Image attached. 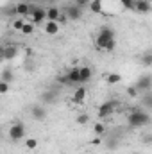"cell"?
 Here are the masks:
<instances>
[{"instance_id":"1","label":"cell","mask_w":152,"mask_h":154,"mask_svg":"<svg viewBox=\"0 0 152 154\" xmlns=\"http://www.w3.org/2000/svg\"><path fill=\"white\" fill-rule=\"evenodd\" d=\"M114 39V31L113 29H109V27H104V29H100L99 32H97V36L93 39V43H95V48L99 50V52H104V48H106V45Z\"/></svg>"},{"instance_id":"2","label":"cell","mask_w":152,"mask_h":154,"mask_svg":"<svg viewBox=\"0 0 152 154\" xmlns=\"http://www.w3.org/2000/svg\"><path fill=\"white\" fill-rule=\"evenodd\" d=\"M149 122H150V115L145 113V111H141V109H134L131 115L127 116V124L131 127H143Z\"/></svg>"},{"instance_id":"3","label":"cell","mask_w":152,"mask_h":154,"mask_svg":"<svg viewBox=\"0 0 152 154\" xmlns=\"http://www.w3.org/2000/svg\"><path fill=\"white\" fill-rule=\"evenodd\" d=\"M7 134H9V138L13 140V142H20V140H23L25 138V134H27V129H25V124L23 122H13L11 125H9V131H7Z\"/></svg>"},{"instance_id":"4","label":"cell","mask_w":152,"mask_h":154,"mask_svg":"<svg viewBox=\"0 0 152 154\" xmlns=\"http://www.w3.org/2000/svg\"><path fill=\"white\" fill-rule=\"evenodd\" d=\"M31 22L34 23V25H39V23H45L47 22V9L45 7H41V5H36V7H32L31 5Z\"/></svg>"},{"instance_id":"5","label":"cell","mask_w":152,"mask_h":154,"mask_svg":"<svg viewBox=\"0 0 152 154\" xmlns=\"http://www.w3.org/2000/svg\"><path fill=\"white\" fill-rule=\"evenodd\" d=\"M116 106H118L116 100H106V102H102V104L99 106V109H97L99 118H108V116H111L114 113V109H116Z\"/></svg>"},{"instance_id":"6","label":"cell","mask_w":152,"mask_h":154,"mask_svg":"<svg viewBox=\"0 0 152 154\" xmlns=\"http://www.w3.org/2000/svg\"><path fill=\"white\" fill-rule=\"evenodd\" d=\"M18 56V47L13 43H7L4 47H0V59L2 61H13Z\"/></svg>"},{"instance_id":"7","label":"cell","mask_w":152,"mask_h":154,"mask_svg":"<svg viewBox=\"0 0 152 154\" xmlns=\"http://www.w3.org/2000/svg\"><path fill=\"white\" fill-rule=\"evenodd\" d=\"M86 99H88V90H86L84 86L75 88V91H74V95H72V102L77 104V106H82V104L86 102Z\"/></svg>"},{"instance_id":"8","label":"cell","mask_w":152,"mask_h":154,"mask_svg":"<svg viewBox=\"0 0 152 154\" xmlns=\"http://www.w3.org/2000/svg\"><path fill=\"white\" fill-rule=\"evenodd\" d=\"M65 14H66L68 20H81V16H82V9L72 4V5H66V7H65Z\"/></svg>"},{"instance_id":"9","label":"cell","mask_w":152,"mask_h":154,"mask_svg":"<svg viewBox=\"0 0 152 154\" xmlns=\"http://www.w3.org/2000/svg\"><path fill=\"white\" fill-rule=\"evenodd\" d=\"M14 13L18 14V18H27L31 14V4L27 2H18L14 5Z\"/></svg>"},{"instance_id":"10","label":"cell","mask_w":152,"mask_h":154,"mask_svg":"<svg viewBox=\"0 0 152 154\" xmlns=\"http://www.w3.org/2000/svg\"><path fill=\"white\" fill-rule=\"evenodd\" d=\"M43 31H45V34H48V36H56V34H59V31H61V27H59V23L57 22H45L43 23Z\"/></svg>"},{"instance_id":"11","label":"cell","mask_w":152,"mask_h":154,"mask_svg":"<svg viewBox=\"0 0 152 154\" xmlns=\"http://www.w3.org/2000/svg\"><path fill=\"white\" fill-rule=\"evenodd\" d=\"M132 9L138 11V13L147 14V13H150V0H134Z\"/></svg>"},{"instance_id":"12","label":"cell","mask_w":152,"mask_h":154,"mask_svg":"<svg viewBox=\"0 0 152 154\" xmlns=\"http://www.w3.org/2000/svg\"><path fill=\"white\" fill-rule=\"evenodd\" d=\"M150 84H152L150 75H143V77L138 79V82H136L134 88L138 90V93H140V91H149V90H150Z\"/></svg>"},{"instance_id":"13","label":"cell","mask_w":152,"mask_h":154,"mask_svg":"<svg viewBox=\"0 0 152 154\" xmlns=\"http://www.w3.org/2000/svg\"><path fill=\"white\" fill-rule=\"evenodd\" d=\"M93 77V70L90 66H79V79H81V84H86L90 79Z\"/></svg>"},{"instance_id":"14","label":"cell","mask_w":152,"mask_h":154,"mask_svg":"<svg viewBox=\"0 0 152 154\" xmlns=\"http://www.w3.org/2000/svg\"><path fill=\"white\" fill-rule=\"evenodd\" d=\"M31 115L34 116L36 120H39V122H43L45 118H47V109H45V106H32L31 108Z\"/></svg>"},{"instance_id":"15","label":"cell","mask_w":152,"mask_h":154,"mask_svg":"<svg viewBox=\"0 0 152 154\" xmlns=\"http://www.w3.org/2000/svg\"><path fill=\"white\" fill-rule=\"evenodd\" d=\"M65 75L68 79V84H81V79H79V66H72Z\"/></svg>"},{"instance_id":"16","label":"cell","mask_w":152,"mask_h":154,"mask_svg":"<svg viewBox=\"0 0 152 154\" xmlns=\"http://www.w3.org/2000/svg\"><path fill=\"white\" fill-rule=\"evenodd\" d=\"M88 7L93 14H100V13H104V0H90Z\"/></svg>"},{"instance_id":"17","label":"cell","mask_w":152,"mask_h":154,"mask_svg":"<svg viewBox=\"0 0 152 154\" xmlns=\"http://www.w3.org/2000/svg\"><path fill=\"white\" fill-rule=\"evenodd\" d=\"M23 147H25L27 151H36L39 147V140L34 138V136H25V138H23Z\"/></svg>"},{"instance_id":"18","label":"cell","mask_w":152,"mask_h":154,"mask_svg":"<svg viewBox=\"0 0 152 154\" xmlns=\"http://www.w3.org/2000/svg\"><path fill=\"white\" fill-rule=\"evenodd\" d=\"M59 14H61V11H59V7H56V5H50V7L47 9V20H48V22H57Z\"/></svg>"},{"instance_id":"19","label":"cell","mask_w":152,"mask_h":154,"mask_svg":"<svg viewBox=\"0 0 152 154\" xmlns=\"http://www.w3.org/2000/svg\"><path fill=\"white\" fill-rule=\"evenodd\" d=\"M34 31H36V25H34L32 22H27V20H25V23H23V27H22L20 32H22L23 36H32Z\"/></svg>"},{"instance_id":"20","label":"cell","mask_w":152,"mask_h":154,"mask_svg":"<svg viewBox=\"0 0 152 154\" xmlns=\"http://www.w3.org/2000/svg\"><path fill=\"white\" fill-rule=\"evenodd\" d=\"M106 131H108V127H106L104 122H95V124H93V133H95V136H104Z\"/></svg>"},{"instance_id":"21","label":"cell","mask_w":152,"mask_h":154,"mask_svg":"<svg viewBox=\"0 0 152 154\" xmlns=\"http://www.w3.org/2000/svg\"><path fill=\"white\" fill-rule=\"evenodd\" d=\"M120 81H122V75L116 74V72H111V74L106 75V82H108V84H118Z\"/></svg>"},{"instance_id":"22","label":"cell","mask_w":152,"mask_h":154,"mask_svg":"<svg viewBox=\"0 0 152 154\" xmlns=\"http://www.w3.org/2000/svg\"><path fill=\"white\" fill-rule=\"evenodd\" d=\"M23 23H25V18H16V20H13V23H11V29L13 31H22V27H23Z\"/></svg>"},{"instance_id":"23","label":"cell","mask_w":152,"mask_h":154,"mask_svg":"<svg viewBox=\"0 0 152 154\" xmlns=\"http://www.w3.org/2000/svg\"><path fill=\"white\" fill-rule=\"evenodd\" d=\"M0 81H5V82H11V81H13V72H11L9 68H5V70H2V74H0Z\"/></svg>"},{"instance_id":"24","label":"cell","mask_w":152,"mask_h":154,"mask_svg":"<svg viewBox=\"0 0 152 154\" xmlns=\"http://www.w3.org/2000/svg\"><path fill=\"white\" fill-rule=\"evenodd\" d=\"M75 122L79 125H86V124L90 122V115H88V113H81V115H77Z\"/></svg>"},{"instance_id":"25","label":"cell","mask_w":152,"mask_h":154,"mask_svg":"<svg viewBox=\"0 0 152 154\" xmlns=\"http://www.w3.org/2000/svg\"><path fill=\"white\" fill-rule=\"evenodd\" d=\"M9 91H11V82L0 81V95H7Z\"/></svg>"},{"instance_id":"26","label":"cell","mask_w":152,"mask_h":154,"mask_svg":"<svg viewBox=\"0 0 152 154\" xmlns=\"http://www.w3.org/2000/svg\"><path fill=\"white\" fill-rule=\"evenodd\" d=\"M123 9H132V4H134V0H116Z\"/></svg>"},{"instance_id":"27","label":"cell","mask_w":152,"mask_h":154,"mask_svg":"<svg viewBox=\"0 0 152 154\" xmlns=\"http://www.w3.org/2000/svg\"><path fill=\"white\" fill-rule=\"evenodd\" d=\"M114 48H116V39H111L108 45H106V48H104V52H113Z\"/></svg>"},{"instance_id":"28","label":"cell","mask_w":152,"mask_h":154,"mask_svg":"<svg viewBox=\"0 0 152 154\" xmlns=\"http://www.w3.org/2000/svg\"><path fill=\"white\" fill-rule=\"evenodd\" d=\"M88 4H90V0H74V5H77V7H81V9L88 7Z\"/></svg>"},{"instance_id":"29","label":"cell","mask_w":152,"mask_h":154,"mask_svg":"<svg viewBox=\"0 0 152 154\" xmlns=\"http://www.w3.org/2000/svg\"><path fill=\"white\" fill-rule=\"evenodd\" d=\"M143 65H145V66H150L152 65V54L150 52H147V54L143 56Z\"/></svg>"},{"instance_id":"30","label":"cell","mask_w":152,"mask_h":154,"mask_svg":"<svg viewBox=\"0 0 152 154\" xmlns=\"http://www.w3.org/2000/svg\"><path fill=\"white\" fill-rule=\"evenodd\" d=\"M127 95L134 99V97H138V90H136L134 86H129V88H127Z\"/></svg>"},{"instance_id":"31","label":"cell","mask_w":152,"mask_h":154,"mask_svg":"<svg viewBox=\"0 0 152 154\" xmlns=\"http://www.w3.org/2000/svg\"><path fill=\"white\" fill-rule=\"evenodd\" d=\"M66 22H68L66 14H65V13H61V14H59V18H57V23H66Z\"/></svg>"},{"instance_id":"32","label":"cell","mask_w":152,"mask_h":154,"mask_svg":"<svg viewBox=\"0 0 152 154\" xmlns=\"http://www.w3.org/2000/svg\"><path fill=\"white\" fill-rule=\"evenodd\" d=\"M57 82H61V84H68V79H66V75H59L57 77Z\"/></svg>"},{"instance_id":"33","label":"cell","mask_w":152,"mask_h":154,"mask_svg":"<svg viewBox=\"0 0 152 154\" xmlns=\"http://www.w3.org/2000/svg\"><path fill=\"white\" fill-rule=\"evenodd\" d=\"M91 145H100V136H95V138L91 140Z\"/></svg>"},{"instance_id":"34","label":"cell","mask_w":152,"mask_h":154,"mask_svg":"<svg viewBox=\"0 0 152 154\" xmlns=\"http://www.w3.org/2000/svg\"><path fill=\"white\" fill-rule=\"evenodd\" d=\"M0 136H2V129H0Z\"/></svg>"},{"instance_id":"35","label":"cell","mask_w":152,"mask_h":154,"mask_svg":"<svg viewBox=\"0 0 152 154\" xmlns=\"http://www.w3.org/2000/svg\"><path fill=\"white\" fill-rule=\"evenodd\" d=\"M132 154H140V152H132Z\"/></svg>"}]
</instances>
